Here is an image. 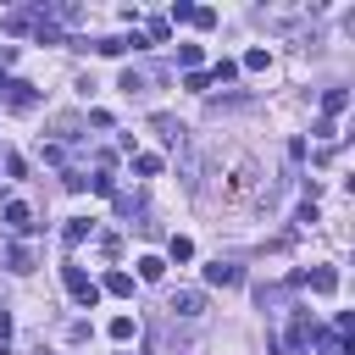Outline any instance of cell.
I'll return each instance as SVG.
<instances>
[{
	"instance_id": "obj_9",
	"label": "cell",
	"mask_w": 355,
	"mask_h": 355,
	"mask_svg": "<svg viewBox=\"0 0 355 355\" xmlns=\"http://www.w3.org/2000/svg\"><path fill=\"white\" fill-rule=\"evenodd\" d=\"M344 105H349V89H327V94H322V122L344 116Z\"/></svg>"
},
{
	"instance_id": "obj_18",
	"label": "cell",
	"mask_w": 355,
	"mask_h": 355,
	"mask_svg": "<svg viewBox=\"0 0 355 355\" xmlns=\"http://www.w3.org/2000/svg\"><path fill=\"white\" fill-rule=\"evenodd\" d=\"M178 61H183V72H200V44H178Z\"/></svg>"
},
{
	"instance_id": "obj_15",
	"label": "cell",
	"mask_w": 355,
	"mask_h": 355,
	"mask_svg": "<svg viewBox=\"0 0 355 355\" xmlns=\"http://www.w3.org/2000/svg\"><path fill=\"white\" fill-rule=\"evenodd\" d=\"M6 261H11V272H33V250H28V244H11Z\"/></svg>"
},
{
	"instance_id": "obj_3",
	"label": "cell",
	"mask_w": 355,
	"mask_h": 355,
	"mask_svg": "<svg viewBox=\"0 0 355 355\" xmlns=\"http://www.w3.org/2000/svg\"><path fill=\"white\" fill-rule=\"evenodd\" d=\"M0 222H6L11 233H33V227H39V222H33V205H28V200H6V205H0Z\"/></svg>"
},
{
	"instance_id": "obj_17",
	"label": "cell",
	"mask_w": 355,
	"mask_h": 355,
	"mask_svg": "<svg viewBox=\"0 0 355 355\" xmlns=\"http://www.w3.org/2000/svg\"><path fill=\"white\" fill-rule=\"evenodd\" d=\"M178 22H194V6H189V0H178V6L166 11V28H178Z\"/></svg>"
},
{
	"instance_id": "obj_2",
	"label": "cell",
	"mask_w": 355,
	"mask_h": 355,
	"mask_svg": "<svg viewBox=\"0 0 355 355\" xmlns=\"http://www.w3.org/2000/svg\"><path fill=\"white\" fill-rule=\"evenodd\" d=\"M0 100H6L11 111H33V105H39L33 83H17V78H6V72H0Z\"/></svg>"
},
{
	"instance_id": "obj_26",
	"label": "cell",
	"mask_w": 355,
	"mask_h": 355,
	"mask_svg": "<svg viewBox=\"0 0 355 355\" xmlns=\"http://www.w3.org/2000/svg\"><path fill=\"white\" fill-rule=\"evenodd\" d=\"M333 355H349V349H333Z\"/></svg>"
},
{
	"instance_id": "obj_10",
	"label": "cell",
	"mask_w": 355,
	"mask_h": 355,
	"mask_svg": "<svg viewBox=\"0 0 355 355\" xmlns=\"http://www.w3.org/2000/svg\"><path fill=\"white\" fill-rule=\"evenodd\" d=\"M305 283H311V294H333V288H338V272H333V266H311Z\"/></svg>"
},
{
	"instance_id": "obj_4",
	"label": "cell",
	"mask_w": 355,
	"mask_h": 355,
	"mask_svg": "<svg viewBox=\"0 0 355 355\" xmlns=\"http://www.w3.org/2000/svg\"><path fill=\"white\" fill-rule=\"evenodd\" d=\"M166 311H172V316H183V322H194V316L205 311V294H200V288H178V294L166 300Z\"/></svg>"
},
{
	"instance_id": "obj_22",
	"label": "cell",
	"mask_w": 355,
	"mask_h": 355,
	"mask_svg": "<svg viewBox=\"0 0 355 355\" xmlns=\"http://www.w3.org/2000/svg\"><path fill=\"white\" fill-rule=\"evenodd\" d=\"M89 189H94V194H116V183H111V172H94V178H89Z\"/></svg>"
},
{
	"instance_id": "obj_1",
	"label": "cell",
	"mask_w": 355,
	"mask_h": 355,
	"mask_svg": "<svg viewBox=\"0 0 355 355\" xmlns=\"http://www.w3.org/2000/svg\"><path fill=\"white\" fill-rule=\"evenodd\" d=\"M61 283H67V294H72L83 311H94V305H100V283H94L78 261H67V266H61Z\"/></svg>"
},
{
	"instance_id": "obj_6",
	"label": "cell",
	"mask_w": 355,
	"mask_h": 355,
	"mask_svg": "<svg viewBox=\"0 0 355 355\" xmlns=\"http://www.w3.org/2000/svg\"><path fill=\"white\" fill-rule=\"evenodd\" d=\"M94 50H100V55H128V50H144V39H139V33H133V39L105 33V39H94Z\"/></svg>"
},
{
	"instance_id": "obj_12",
	"label": "cell",
	"mask_w": 355,
	"mask_h": 355,
	"mask_svg": "<svg viewBox=\"0 0 355 355\" xmlns=\"http://www.w3.org/2000/svg\"><path fill=\"white\" fill-rule=\"evenodd\" d=\"M100 294H116V300H128V294H133V277H128V272H105Z\"/></svg>"
},
{
	"instance_id": "obj_8",
	"label": "cell",
	"mask_w": 355,
	"mask_h": 355,
	"mask_svg": "<svg viewBox=\"0 0 355 355\" xmlns=\"http://www.w3.org/2000/svg\"><path fill=\"white\" fill-rule=\"evenodd\" d=\"M83 239H94V222H83V216H72V222L61 227V244H67V250H78Z\"/></svg>"
},
{
	"instance_id": "obj_24",
	"label": "cell",
	"mask_w": 355,
	"mask_h": 355,
	"mask_svg": "<svg viewBox=\"0 0 355 355\" xmlns=\"http://www.w3.org/2000/svg\"><path fill=\"white\" fill-rule=\"evenodd\" d=\"M239 67H244V72H261V67H266V50H250V55H244Z\"/></svg>"
},
{
	"instance_id": "obj_27",
	"label": "cell",
	"mask_w": 355,
	"mask_h": 355,
	"mask_svg": "<svg viewBox=\"0 0 355 355\" xmlns=\"http://www.w3.org/2000/svg\"><path fill=\"white\" fill-rule=\"evenodd\" d=\"M116 355H128V349H116Z\"/></svg>"
},
{
	"instance_id": "obj_7",
	"label": "cell",
	"mask_w": 355,
	"mask_h": 355,
	"mask_svg": "<svg viewBox=\"0 0 355 355\" xmlns=\"http://www.w3.org/2000/svg\"><path fill=\"white\" fill-rule=\"evenodd\" d=\"M239 277H244V272H239L233 261H211V266H205V283H216V288H233Z\"/></svg>"
},
{
	"instance_id": "obj_14",
	"label": "cell",
	"mask_w": 355,
	"mask_h": 355,
	"mask_svg": "<svg viewBox=\"0 0 355 355\" xmlns=\"http://www.w3.org/2000/svg\"><path fill=\"white\" fill-rule=\"evenodd\" d=\"M105 333H111L116 344H128V338H139V322H133V316H111V327H105Z\"/></svg>"
},
{
	"instance_id": "obj_13",
	"label": "cell",
	"mask_w": 355,
	"mask_h": 355,
	"mask_svg": "<svg viewBox=\"0 0 355 355\" xmlns=\"http://www.w3.org/2000/svg\"><path fill=\"white\" fill-rule=\"evenodd\" d=\"M139 277H144V283H161V277H166V261H161V255H139Z\"/></svg>"
},
{
	"instance_id": "obj_5",
	"label": "cell",
	"mask_w": 355,
	"mask_h": 355,
	"mask_svg": "<svg viewBox=\"0 0 355 355\" xmlns=\"http://www.w3.org/2000/svg\"><path fill=\"white\" fill-rule=\"evenodd\" d=\"M255 189V166L250 161H233V178H227V200H244Z\"/></svg>"
},
{
	"instance_id": "obj_16",
	"label": "cell",
	"mask_w": 355,
	"mask_h": 355,
	"mask_svg": "<svg viewBox=\"0 0 355 355\" xmlns=\"http://www.w3.org/2000/svg\"><path fill=\"white\" fill-rule=\"evenodd\" d=\"M133 172H139V178H155V172H161V155L139 150V155H133Z\"/></svg>"
},
{
	"instance_id": "obj_21",
	"label": "cell",
	"mask_w": 355,
	"mask_h": 355,
	"mask_svg": "<svg viewBox=\"0 0 355 355\" xmlns=\"http://www.w3.org/2000/svg\"><path fill=\"white\" fill-rule=\"evenodd\" d=\"M166 255H172V261H194V244H189V239H172Z\"/></svg>"
},
{
	"instance_id": "obj_25",
	"label": "cell",
	"mask_w": 355,
	"mask_h": 355,
	"mask_svg": "<svg viewBox=\"0 0 355 355\" xmlns=\"http://www.w3.org/2000/svg\"><path fill=\"white\" fill-rule=\"evenodd\" d=\"M6 333H11V311L0 305V344H6Z\"/></svg>"
},
{
	"instance_id": "obj_23",
	"label": "cell",
	"mask_w": 355,
	"mask_h": 355,
	"mask_svg": "<svg viewBox=\"0 0 355 355\" xmlns=\"http://www.w3.org/2000/svg\"><path fill=\"white\" fill-rule=\"evenodd\" d=\"M194 28H216V11L211 6H194Z\"/></svg>"
},
{
	"instance_id": "obj_20",
	"label": "cell",
	"mask_w": 355,
	"mask_h": 355,
	"mask_svg": "<svg viewBox=\"0 0 355 355\" xmlns=\"http://www.w3.org/2000/svg\"><path fill=\"white\" fill-rule=\"evenodd\" d=\"M183 89H189V94H205V89H211V72H183Z\"/></svg>"
},
{
	"instance_id": "obj_19",
	"label": "cell",
	"mask_w": 355,
	"mask_h": 355,
	"mask_svg": "<svg viewBox=\"0 0 355 355\" xmlns=\"http://www.w3.org/2000/svg\"><path fill=\"white\" fill-rule=\"evenodd\" d=\"M233 78H239V61H216L211 67V83H233Z\"/></svg>"
},
{
	"instance_id": "obj_11",
	"label": "cell",
	"mask_w": 355,
	"mask_h": 355,
	"mask_svg": "<svg viewBox=\"0 0 355 355\" xmlns=\"http://www.w3.org/2000/svg\"><path fill=\"white\" fill-rule=\"evenodd\" d=\"M116 89H122V94H144V89H150V72H139V67H128V72L116 78Z\"/></svg>"
}]
</instances>
